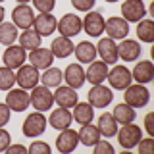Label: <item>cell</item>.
I'll use <instances>...</instances> for the list:
<instances>
[{
	"instance_id": "obj_8",
	"label": "cell",
	"mask_w": 154,
	"mask_h": 154,
	"mask_svg": "<svg viewBox=\"0 0 154 154\" xmlns=\"http://www.w3.org/2000/svg\"><path fill=\"white\" fill-rule=\"evenodd\" d=\"M2 62H4V66H6V67H10V69L16 71L17 67H21L27 62V50L23 46H19V45L14 42V45H10L6 50H4Z\"/></svg>"
},
{
	"instance_id": "obj_26",
	"label": "cell",
	"mask_w": 154,
	"mask_h": 154,
	"mask_svg": "<svg viewBox=\"0 0 154 154\" xmlns=\"http://www.w3.org/2000/svg\"><path fill=\"white\" fill-rule=\"evenodd\" d=\"M73 48L75 45L71 42V38L69 37H56L54 41H52V45H50V50H52V54H54V58H67V56H71L73 54Z\"/></svg>"
},
{
	"instance_id": "obj_28",
	"label": "cell",
	"mask_w": 154,
	"mask_h": 154,
	"mask_svg": "<svg viewBox=\"0 0 154 154\" xmlns=\"http://www.w3.org/2000/svg\"><path fill=\"white\" fill-rule=\"evenodd\" d=\"M73 54L77 56L79 64H91L96 58V46L91 41H81L79 45L73 48Z\"/></svg>"
},
{
	"instance_id": "obj_24",
	"label": "cell",
	"mask_w": 154,
	"mask_h": 154,
	"mask_svg": "<svg viewBox=\"0 0 154 154\" xmlns=\"http://www.w3.org/2000/svg\"><path fill=\"white\" fill-rule=\"evenodd\" d=\"M131 77L137 81V83H141V85L150 83V81L154 79V64L150 60L137 62L135 67H133V71H131Z\"/></svg>"
},
{
	"instance_id": "obj_47",
	"label": "cell",
	"mask_w": 154,
	"mask_h": 154,
	"mask_svg": "<svg viewBox=\"0 0 154 154\" xmlns=\"http://www.w3.org/2000/svg\"><path fill=\"white\" fill-rule=\"evenodd\" d=\"M106 2H108V4H114V2H118V0H106Z\"/></svg>"
},
{
	"instance_id": "obj_34",
	"label": "cell",
	"mask_w": 154,
	"mask_h": 154,
	"mask_svg": "<svg viewBox=\"0 0 154 154\" xmlns=\"http://www.w3.org/2000/svg\"><path fill=\"white\" fill-rule=\"evenodd\" d=\"M17 37H19V33H17V27L14 23H6V21L0 23V45L10 46L16 42Z\"/></svg>"
},
{
	"instance_id": "obj_5",
	"label": "cell",
	"mask_w": 154,
	"mask_h": 154,
	"mask_svg": "<svg viewBox=\"0 0 154 154\" xmlns=\"http://www.w3.org/2000/svg\"><path fill=\"white\" fill-rule=\"evenodd\" d=\"M106 79H108V83H110V89H116V91H123L133 83L131 71L125 66H119V64L114 66L112 69L108 71V77H106Z\"/></svg>"
},
{
	"instance_id": "obj_7",
	"label": "cell",
	"mask_w": 154,
	"mask_h": 154,
	"mask_svg": "<svg viewBox=\"0 0 154 154\" xmlns=\"http://www.w3.org/2000/svg\"><path fill=\"white\" fill-rule=\"evenodd\" d=\"M29 104H31V98H29V93L25 89H21V87H17V89H10L8 94H6V106L12 112H25L29 108Z\"/></svg>"
},
{
	"instance_id": "obj_9",
	"label": "cell",
	"mask_w": 154,
	"mask_h": 154,
	"mask_svg": "<svg viewBox=\"0 0 154 154\" xmlns=\"http://www.w3.org/2000/svg\"><path fill=\"white\" fill-rule=\"evenodd\" d=\"M56 31L60 33L62 37L71 38V37L79 35V33L83 31V21H81V17L75 16V14H66V16H62V19L58 21Z\"/></svg>"
},
{
	"instance_id": "obj_21",
	"label": "cell",
	"mask_w": 154,
	"mask_h": 154,
	"mask_svg": "<svg viewBox=\"0 0 154 154\" xmlns=\"http://www.w3.org/2000/svg\"><path fill=\"white\" fill-rule=\"evenodd\" d=\"M29 62H31V66H35L37 69L45 71L46 67H50L52 64H54V54H52L50 48L38 46V48H35V50H31V54H29Z\"/></svg>"
},
{
	"instance_id": "obj_4",
	"label": "cell",
	"mask_w": 154,
	"mask_h": 154,
	"mask_svg": "<svg viewBox=\"0 0 154 154\" xmlns=\"http://www.w3.org/2000/svg\"><path fill=\"white\" fill-rule=\"evenodd\" d=\"M29 98H31V106L38 112H48L52 108V104H54V93H50V89L45 85L33 87Z\"/></svg>"
},
{
	"instance_id": "obj_12",
	"label": "cell",
	"mask_w": 154,
	"mask_h": 154,
	"mask_svg": "<svg viewBox=\"0 0 154 154\" xmlns=\"http://www.w3.org/2000/svg\"><path fill=\"white\" fill-rule=\"evenodd\" d=\"M104 33H108V37L114 38V41L127 38V35H129V21H125V19L119 17V16H114V17H110L108 21L104 23Z\"/></svg>"
},
{
	"instance_id": "obj_46",
	"label": "cell",
	"mask_w": 154,
	"mask_h": 154,
	"mask_svg": "<svg viewBox=\"0 0 154 154\" xmlns=\"http://www.w3.org/2000/svg\"><path fill=\"white\" fill-rule=\"evenodd\" d=\"M19 4H27V2H31V0H17Z\"/></svg>"
},
{
	"instance_id": "obj_22",
	"label": "cell",
	"mask_w": 154,
	"mask_h": 154,
	"mask_svg": "<svg viewBox=\"0 0 154 154\" xmlns=\"http://www.w3.org/2000/svg\"><path fill=\"white\" fill-rule=\"evenodd\" d=\"M64 81L66 85H69L71 89H81V87L85 85V69L83 66L77 62V64H69L64 69Z\"/></svg>"
},
{
	"instance_id": "obj_43",
	"label": "cell",
	"mask_w": 154,
	"mask_h": 154,
	"mask_svg": "<svg viewBox=\"0 0 154 154\" xmlns=\"http://www.w3.org/2000/svg\"><path fill=\"white\" fill-rule=\"evenodd\" d=\"M152 118H154V114H152V112H148L146 116H144V129H146L148 137H152V135H154V123H152Z\"/></svg>"
},
{
	"instance_id": "obj_11",
	"label": "cell",
	"mask_w": 154,
	"mask_h": 154,
	"mask_svg": "<svg viewBox=\"0 0 154 154\" xmlns=\"http://www.w3.org/2000/svg\"><path fill=\"white\" fill-rule=\"evenodd\" d=\"M146 16V6L143 0H125L122 4V17L125 21H141Z\"/></svg>"
},
{
	"instance_id": "obj_45",
	"label": "cell",
	"mask_w": 154,
	"mask_h": 154,
	"mask_svg": "<svg viewBox=\"0 0 154 154\" xmlns=\"http://www.w3.org/2000/svg\"><path fill=\"white\" fill-rule=\"evenodd\" d=\"M4 14H6V12H4V6H2V4H0V23L4 21Z\"/></svg>"
},
{
	"instance_id": "obj_2",
	"label": "cell",
	"mask_w": 154,
	"mask_h": 154,
	"mask_svg": "<svg viewBox=\"0 0 154 154\" xmlns=\"http://www.w3.org/2000/svg\"><path fill=\"white\" fill-rule=\"evenodd\" d=\"M118 143L122 144V148L131 150L137 146V143L143 139V129L137 123L129 122V123H122V129H118Z\"/></svg>"
},
{
	"instance_id": "obj_31",
	"label": "cell",
	"mask_w": 154,
	"mask_h": 154,
	"mask_svg": "<svg viewBox=\"0 0 154 154\" xmlns=\"http://www.w3.org/2000/svg\"><path fill=\"white\" fill-rule=\"evenodd\" d=\"M62 79H64V73H62V69H58V67H46L45 73L41 75V81L42 85L48 87V89H56L58 85H62Z\"/></svg>"
},
{
	"instance_id": "obj_13",
	"label": "cell",
	"mask_w": 154,
	"mask_h": 154,
	"mask_svg": "<svg viewBox=\"0 0 154 154\" xmlns=\"http://www.w3.org/2000/svg\"><path fill=\"white\" fill-rule=\"evenodd\" d=\"M33 21H35V12H33L31 6L27 4H17L12 12V23L17 29H29L33 27Z\"/></svg>"
},
{
	"instance_id": "obj_23",
	"label": "cell",
	"mask_w": 154,
	"mask_h": 154,
	"mask_svg": "<svg viewBox=\"0 0 154 154\" xmlns=\"http://www.w3.org/2000/svg\"><path fill=\"white\" fill-rule=\"evenodd\" d=\"M71 122H73V116H71L69 108H62V106H58L56 110H52L50 116H48V123H50V127H54L56 131H62V129L69 127Z\"/></svg>"
},
{
	"instance_id": "obj_18",
	"label": "cell",
	"mask_w": 154,
	"mask_h": 154,
	"mask_svg": "<svg viewBox=\"0 0 154 154\" xmlns=\"http://www.w3.org/2000/svg\"><path fill=\"white\" fill-rule=\"evenodd\" d=\"M56 25H58V19L52 16V12L38 14V16H35V21H33V29L41 37H50L56 31Z\"/></svg>"
},
{
	"instance_id": "obj_33",
	"label": "cell",
	"mask_w": 154,
	"mask_h": 154,
	"mask_svg": "<svg viewBox=\"0 0 154 154\" xmlns=\"http://www.w3.org/2000/svg\"><path fill=\"white\" fill-rule=\"evenodd\" d=\"M112 116L116 118V122H118V123H129V122H135V118H137L135 108H131V106L125 104V102H122V104L116 106L114 112H112Z\"/></svg>"
},
{
	"instance_id": "obj_1",
	"label": "cell",
	"mask_w": 154,
	"mask_h": 154,
	"mask_svg": "<svg viewBox=\"0 0 154 154\" xmlns=\"http://www.w3.org/2000/svg\"><path fill=\"white\" fill-rule=\"evenodd\" d=\"M123 102L129 104L131 108H144L150 100V91L141 83H131L127 89H123Z\"/></svg>"
},
{
	"instance_id": "obj_6",
	"label": "cell",
	"mask_w": 154,
	"mask_h": 154,
	"mask_svg": "<svg viewBox=\"0 0 154 154\" xmlns=\"http://www.w3.org/2000/svg\"><path fill=\"white\" fill-rule=\"evenodd\" d=\"M38 81H41V73H38V69L35 66L31 64H23L21 67H17L16 71V83L21 87V89H33V87L38 85Z\"/></svg>"
},
{
	"instance_id": "obj_39",
	"label": "cell",
	"mask_w": 154,
	"mask_h": 154,
	"mask_svg": "<svg viewBox=\"0 0 154 154\" xmlns=\"http://www.w3.org/2000/svg\"><path fill=\"white\" fill-rule=\"evenodd\" d=\"M94 152L96 154H114V146L108 141H102V139H100V141L94 144Z\"/></svg>"
},
{
	"instance_id": "obj_10",
	"label": "cell",
	"mask_w": 154,
	"mask_h": 154,
	"mask_svg": "<svg viewBox=\"0 0 154 154\" xmlns=\"http://www.w3.org/2000/svg\"><path fill=\"white\" fill-rule=\"evenodd\" d=\"M114 100V91L106 85H93V89L89 91V104L93 108H106Z\"/></svg>"
},
{
	"instance_id": "obj_44",
	"label": "cell",
	"mask_w": 154,
	"mask_h": 154,
	"mask_svg": "<svg viewBox=\"0 0 154 154\" xmlns=\"http://www.w3.org/2000/svg\"><path fill=\"white\" fill-rule=\"evenodd\" d=\"M8 154H16V152H27V146H23V144H12L10 143V146L6 148Z\"/></svg>"
},
{
	"instance_id": "obj_19",
	"label": "cell",
	"mask_w": 154,
	"mask_h": 154,
	"mask_svg": "<svg viewBox=\"0 0 154 154\" xmlns=\"http://www.w3.org/2000/svg\"><path fill=\"white\" fill-rule=\"evenodd\" d=\"M141 56V45L139 41L133 38H122V42L118 45V58L123 62H135Z\"/></svg>"
},
{
	"instance_id": "obj_15",
	"label": "cell",
	"mask_w": 154,
	"mask_h": 154,
	"mask_svg": "<svg viewBox=\"0 0 154 154\" xmlns=\"http://www.w3.org/2000/svg\"><path fill=\"white\" fill-rule=\"evenodd\" d=\"M77 143H79V135H77V131L71 129V127L62 129L60 135L56 137V148H58V152H62V154L73 152L77 148Z\"/></svg>"
},
{
	"instance_id": "obj_48",
	"label": "cell",
	"mask_w": 154,
	"mask_h": 154,
	"mask_svg": "<svg viewBox=\"0 0 154 154\" xmlns=\"http://www.w3.org/2000/svg\"><path fill=\"white\" fill-rule=\"evenodd\" d=\"M2 2H4V0H0V4H2Z\"/></svg>"
},
{
	"instance_id": "obj_17",
	"label": "cell",
	"mask_w": 154,
	"mask_h": 154,
	"mask_svg": "<svg viewBox=\"0 0 154 154\" xmlns=\"http://www.w3.org/2000/svg\"><path fill=\"white\" fill-rule=\"evenodd\" d=\"M54 102L62 108H73V106L79 102V94H77V89H71L69 85H58L56 93H54Z\"/></svg>"
},
{
	"instance_id": "obj_38",
	"label": "cell",
	"mask_w": 154,
	"mask_h": 154,
	"mask_svg": "<svg viewBox=\"0 0 154 154\" xmlns=\"http://www.w3.org/2000/svg\"><path fill=\"white\" fill-rule=\"evenodd\" d=\"M94 4H96V0H71V6L77 12H91Z\"/></svg>"
},
{
	"instance_id": "obj_37",
	"label": "cell",
	"mask_w": 154,
	"mask_h": 154,
	"mask_svg": "<svg viewBox=\"0 0 154 154\" xmlns=\"http://www.w3.org/2000/svg\"><path fill=\"white\" fill-rule=\"evenodd\" d=\"M33 6L41 14H46V12H52V10H54L56 0H33Z\"/></svg>"
},
{
	"instance_id": "obj_30",
	"label": "cell",
	"mask_w": 154,
	"mask_h": 154,
	"mask_svg": "<svg viewBox=\"0 0 154 154\" xmlns=\"http://www.w3.org/2000/svg\"><path fill=\"white\" fill-rule=\"evenodd\" d=\"M73 119L77 123H91L93 122V118H94V108L91 106L89 102H77L73 106Z\"/></svg>"
},
{
	"instance_id": "obj_32",
	"label": "cell",
	"mask_w": 154,
	"mask_h": 154,
	"mask_svg": "<svg viewBox=\"0 0 154 154\" xmlns=\"http://www.w3.org/2000/svg\"><path fill=\"white\" fill-rule=\"evenodd\" d=\"M137 37L141 42H154V21L152 19H141L137 21Z\"/></svg>"
},
{
	"instance_id": "obj_14",
	"label": "cell",
	"mask_w": 154,
	"mask_h": 154,
	"mask_svg": "<svg viewBox=\"0 0 154 154\" xmlns=\"http://www.w3.org/2000/svg\"><path fill=\"white\" fill-rule=\"evenodd\" d=\"M81 21H83V31L89 37H100L104 33L106 19L100 12H87L85 19H81Z\"/></svg>"
},
{
	"instance_id": "obj_16",
	"label": "cell",
	"mask_w": 154,
	"mask_h": 154,
	"mask_svg": "<svg viewBox=\"0 0 154 154\" xmlns=\"http://www.w3.org/2000/svg\"><path fill=\"white\" fill-rule=\"evenodd\" d=\"M96 54L102 58V62H106V64H116L119 60L118 58V42L110 37L100 38L98 45H96Z\"/></svg>"
},
{
	"instance_id": "obj_25",
	"label": "cell",
	"mask_w": 154,
	"mask_h": 154,
	"mask_svg": "<svg viewBox=\"0 0 154 154\" xmlns=\"http://www.w3.org/2000/svg\"><path fill=\"white\" fill-rule=\"evenodd\" d=\"M96 127H98V131H100V137L110 139V137H114V135L118 133L119 123L116 122V118L110 112H104V114L98 116V123H96Z\"/></svg>"
},
{
	"instance_id": "obj_36",
	"label": "cell",
	"mask_w": 154,
	"mask_h": 154,
	"mask_svg": "<svg viewBox=\"0 0 154 154\" xmlns=\"http://www.w3.org/2000/svg\"><path fill=\"white\" fill-rule=\"evenodd\" d=\"M27 152H31V154H50V146H48V143H45V141H35V143H31V146L27 148Z\"/></svg>"
},
{
	"instance_id": "obj_35",
	"label": "cell",
	"mask_w": 154,
	"mask_h": 154,
	"mask_svg": "<svg viewBox=\"0 0 154 154\" xmlns=\"http://www.w3.org/2000/svg\"><path fill=\"white\" fill-rule=\"evenodd\" d=\"M14 85H16V71L2 66L0 67V91H10Z\"/></svg>"
},
{
	"instance_id": "obj_27",
	"label": "cell",
	"mask_w": 154,
	"mask_h": 154,
	"mask_svg": "<svg viewBox=\"0 0 154 154\" xmlns=\"http://www.w3.org/2000/svg\"><path fill=\"white\" fill-rule=\"evenodd\" d=\"M77 135H79V143L85 144V146H94V144L100 141V131H98L96 125H93V122L83 123L81 129L77 131Z\"/></svg>"
},
{
	"instance_id": "obj_42",
	"label": "cell",
	"mask_w": 154,
	"mask_h": 154,
	"mask_svg": "<svg viewBox=\"0 0 154 154\" xmlns=\"http://www.w3.org/2000/svg\"><path fill=\"white\" fill-rule=\"evenodd\" d=\"M10 114H12V110L6 106V102H0V127H4L8 122H10Z\"/></svg>"
},
{
	"instance_id": "obj_41",
	"label": "cell",
	"mask_w": 154,
	"mask_h": 154,
	"mask_svg": "<svg viewBox=\"0 0 154 154\" xmlns=\"http://www.w3.org/2000/svg\"><path fill=\"white\" fill-rule=\"evenodd\" d=\"M137 146H139V152H144V154L152 152V148H154L152 137H148V139H141V141L137 143Z\"/></svg>"
},
{
	"instance_id": "obj_29",
	"label": "cell",
	"mask_w": 154,
	"mask_h": 154,
	"mask_svg": "<svg viewBox=\"0 0 154 154\" xmlns=\"http://www.w3.org/2000/svg\"><path fill=\"white\" fill-rule=\"evenodd\" d=\"M19 38V46H23L25 50H35V48L41 46V41H42V37L38 35V33L35 31L33 27H29V29H23V33L17 37Z\"/></svg>"
},
{
	"instance_id": "obj_3",
	"label": "cell",
	"mask_w": 154,
	"mask_h": 154,
	"mask_svg": "<svg viewBox=\"0 0 154 154\" xmlns=\"http://www.w3.org/2000/svg\"><path fill=\"white\" fill-rule=\"evenodd\" d=\"M21 131H23V135H25V137H29V139L41 137V135L46 131V116L42 114V112H38V110L31 112V114L25 118V122H23Z\"/></svg>"
},
{
	"instance_id": "obj_20",
	"label": "cell",
	"mask_w": 154,
	"mask_h": 154,
	"mask_svg": "<svg viewBox=\"0 0 154 154\" xmlns=\"http://www.w3.org/2000/svg\"><path fill=\"white\" fill-rule=\"evenodd\" d=\"M106 77H108V64H106V62H96V60H93L89 64V67L85 69V79L89 81L91 85L104 83Z\"/></svg>"
},
{
	"instance_id": "obj_40",
	"label": "cell",
	"mask_w": 154,
	"mask_h": 154,
	"mask_svg": "<svg viewBox=\"0 0 154 154\" xmlns=\"http://www.w3.org/2000/svg\"><path fill=\"white\" fill-rule=\"evenodd\" d=\"M10 143H12L10 133H8L4 127H0V152H6V148L10 146Z\"/></svg>"
}]
</instances>
